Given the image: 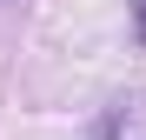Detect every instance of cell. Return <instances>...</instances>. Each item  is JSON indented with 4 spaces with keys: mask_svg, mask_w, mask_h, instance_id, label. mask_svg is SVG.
Masks as SVG:
<instances>
[{
    "mask_svg": "<svg viewBox=\"0 0 146 140\" xmlns=\"http://www.w3.org/2000/svg\"><path fill=\"white\" fill-rule=\"evenodd\" d=\"M133 20H139V40H146V0H133Z\"/></svg>",
    "mask_w": 146,
    "mask_h": 140,
    "instance_id": "obj_1",
    "label": "cell"
}]
</instances>
